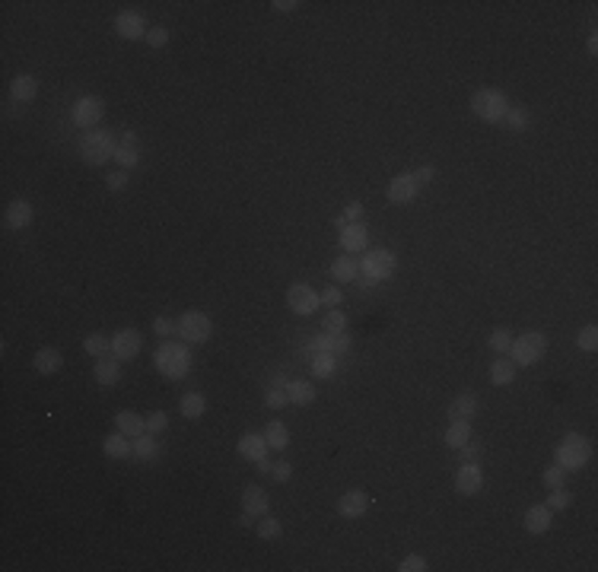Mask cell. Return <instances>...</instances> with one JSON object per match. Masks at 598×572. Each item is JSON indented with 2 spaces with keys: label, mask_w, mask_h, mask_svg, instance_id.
I'll use <instances>...</instances> for the list:
<instances>
[{
  "label": "cell",
  "mask_w": 598,
  "mask_h": 572,
  "mask_svg": "<svg viewBox=\"0 0 598 572\" xmlns=\"http://www.w3.org/2000/svg\"><path fill=\"white\" fill-rule=\"evenodd\" d=\"M93 375H95V381H99L102 388H112L115 381L121 379V359H115V356H99V359H95Z\"/></svg>",
  "instance_id": "d6986e66"
},
{
  "label": "cell",
  "mask_w": 598,
  "mask_h": 572,
  "mask_svg": "<svg viewBox=\"0 0 598 572\" xmlns=\"http://www.w3.org/2000/svg\"><path fill=\"white\" fill-rule=\"evenodd\" d=\"M35 372H42V375H54V372H61V366H64V356H61V350H54V347H42L35 353Z\"/></svg>",
  "instance_id": "cb8c5ba5"
},
{
  "label": "cell",
  "mask_w": 598,
  "mask_h": 572,
  "mask_svg": "<svg viewBox=\"0 0 598 572\" xmlns=\"http://www.w3.org/2000/svg\"><path fill=\"white\" fill-rule=\"evenodd\" d=\"M102 451L108 458H115V461H124V458L134 455V442H127L124 432H112V436L102 439Z\"/></svg>",
  "instance_id": "44dd1931"
},
{
  "label": "cell",
  "mask_w": 598,
  "mask_h": 572,
  "mask_svg": "<svg viewBox=\"0 0 598 572\" xmlns=\"http://www.w3.org/2000/svg\"><path fill=\"white\" fill-rule=\"evenodd\" d=\"M318 299H322L324 309H337V305H341V299H344V292L337 290V286H328V290H324Z\"/></svg>",
  "instance_id": "f907efd6"
},
{
  "label": "cell",
  "mask_w": 598,
  "mask_h": 572,
  "mask_svg": "<svg viewBox=\"0 0 598 572\" xmlns=\"http://www.w3.org/2000/svg\"><path fill=\"white\" fill-rule=\"evenodd\" d=\"M350 350V337L347 334H331V353H347Z\"/></svg>",
  "instance_id": "db71d44e"
},
{
  "label": "cell",
  "mask_w": 598,
  "mask_h": 572,
  "mask_svg": "<svg viewBox=\"0 0 598 572\" xmlns=\"http://www.w3.org/2000/svg\"><path fill=\"white\" fill-rule=\"evenodd\" d=\"M585 48H589V54H598V38L592 35V38H589V44H585Z\"/></svg>",
  "instance_id": "680465c9"
},
{
  "label": "cell",
  "mask_w": 598,
  "mask_h": 572,
  "mask_svg": "<svg viewBox=\"0 0 598 572\" xmlns=\"http://www.w3.org/2000/svg\"><path fill=\"white\" fill-rule=\"evenodd\" d=\"M102 114H105V105H102L99 95H83V99H76V105H74V121H76L80 127L93 131V127L102 121Z\"/></svg>",
  "instance_id": "9c48e42d"
},
{
  "label": "cell",
  "mask_w": 598,
  "mask_h": 572,
  "mask_svg": "<svg viewBox=\"0 0 598 572\" xmlns=\"http://www.w3.org/2000/svg\"><path fill=\"white\" fill-rule=\"evenodd\" d=\"M477 461H481V445L464 442L462 448H458V464H477Z\"/></svg>",
  "instance_id": "ee69618b"
},
{
  "label": "cell",
  "mask_w": 598,
  "mask_h": 572,
  "mask_svg": "<svg viewBox=\"0 0 598 572\" xmlns=\"http://www.w3.org/2000/svg\"><path fill=\"white\" fill-rule=\"evenodd\" d=\"M83 350H86L89 356H108L112 353V340H105L102 334H89L86 340H83Z\"/></svg>",
  "instance_id": "d590c367"
},
{
  "label": "cell",
  "mask_w": 598,
  "mask_h": 572,
  "mask_svg": "<svg viewBox=\"0 0 598 572\" xmlns=\"http://www.w3.org/2000/svg\"><path fill=\"white\" fill-rule=\"evenodd\" d=\"M366 245H369V232H366V226H363V222H347V226L341 229V248H344V254H356V251H363Z\"/></svg>",
  "instance_id": "2e32d148"
},
{
  "label": "cell",
  "mask_w": 598,
  "mask_h": 572,
  "mask_svg": "<svg viewBox=\"0 0 598 572\" xmlns=\"http://www.w3.org/2000/svg\"><path fill=\"white\" fill-rule=\"evenodd\" d=\"M570 502H573V496L560 487V489H551V496H547L544 506L551 508V512H563V508H570Z\"/></svg>",
  "instance_id": "f35d334b"
},
{
  "label": "cell",
  "mask_w": 598,
  "mask_h": 572,
  "mask_svg": "<svg viewBox=\"0 0 598 572\" xmlns=\"http://www.w3.org/2000/svg\"><path fill=\"white\" fill-rule=\"evenodd\" d=\"M280 534H283V525H280L274 515H264V518L258 521V537L261 540H277Z\"/></svg>",
  "instance_id": "8d00e7d4"
},
{
  "label": "cell",
  "mask_w": 598,
  "mask_h": 572,
  "mask_svg": "<svg viewBox=\"0 0 598 572\" xmlns=\"http://www.w3.org/2000/svg\"><path fill=\"white\" fill-rule=\"evenodd\" d=\"M140 350H143V337H140V330L124 328V330H118V334L112 337V356H115V359L127 362V359H134Z\"/></svg>",
  "instance_id": "30bf717a"
},
{
  "label": "cell",
  "mask_w": 598,
  "mask_h": 572,
  "mask_svg": "<svg viewBox=\"0 0 598 572\" xmlns=\"http://www.w3.org/2000/svg\"><path fill=\"white\" fill-rule=\"evenodd\" d=\"M32 222V203L29 201H10L4 210V226L6 229H25Z\"/></svg>",
  "instance_id": "ac0fdd59"
},
{
  "label": "cell",
  "mask_w": 598,
  "mask_h": 572,
  "mask_svg": "<svg viewBox=\"0 0 598 572\" xmlns=\"http://www.w3.org/2000/svg\"><path fill=\"white\" fill-rule=\"evenodd\" d=\"M455 489L462 496H477L483 489V474L477 464H462L455 474Z\"/></svg>",
  "instance_id": "7c38bea8"
},
{
  "label": "cell",
  "mask_w": 598,
  "mask_h": 572,
  "mask_svg": "<svg viewBox=\"0 0 598 572\" xmlns=\"http://www.w3.org/2000/svg\"><path fill=\"white\" fill-rule=\"evenodd\" d=\"M264 439H267V448L283 451L286 442H290V429H286V423H280V419H271V423L264 426Z\"/></svg>",
  "instance_id": "f1b7e54d"
},
{
  "label": "cell",
  "mask_w": 598,
  "mask_h": 572,
  "mask_svg": "<svg viewBox=\"0 0 598 572\" xmlns=\"http://www.w3.org/2000/svg\"><path fill=\"white\" fill-rule=\"evenodd\" d=\"M464 442H471V419H452L449 429H445V445L462 448Z\"/></svg>",
  "instance_id": "83f0119b"
},
{
  "label": "cell",
  "mask_w": 598,
  "mask_h": 572,
  "mask_svg": "<svg viewBox=\"0 0 598 572\" xmlns=\"http://www.w3.org/2000/svg\"><path fill=\"white\" fill-rule=\"evenodd\" d=\"M115 29H118V35L121 38H127V42H137V38H146V19L140 16V13H134V10H124V13H118L115 16Z\"/></svg>",
  "instance_id": "8fae6325"
},
{
  "label": "cell",
  "mask_w": 598,
  "mask_h": 572,
  "mask_svg": "<svg viewBox=\"0 0 598 572\" xmlns=\"http://www.w3.org/2000/svg\"><path fill=\"white\" fill-rule=\"evenodd\" d=\"M165 426H169V413L165 410H153L150 417H146V432H153V436L165 432Z\"/></svg>",
  "instance_id": "b9f144b4"
},
{
  "label": "cell",
  "mask_w": 598,
  "mask_h": 572,
  "mask_svg": "<svg viewBox=\"0 0 598 572\" xmlns=\"http://www.w3.org/2000/svg\"><path fill=\"white\" fill-rule=\"evenodd\" d=\"M334 372V353L322 350V353H312V375L315 379H328Z\"/></svg>",
  "instance_id": "836d02e7"
},
{
  "label": "cell",
  "mask_w": 598,
  "mask_h": 572,
  "mask_svg": "<svg viewBox=\"0 0 598 572\" xmlns=\"http://www.w3.org/2000/svg\"><path fill=\"white\" fill-rule=\"evenodd\" d=\"M156 369L165 379H182V375H188V369H191L188 347H182V343H163V347L156 350Z\"/></svg>",
  "instance_id": "6da1fadb"
},
{
  "label": "cell",
  "mask_w": 598,
  "mask_h": 572,
  "mask_svg": "<svg viewBox=\"0 0 598 572\" xmlns=\"http://www.w3.org/2000/svg\"><path fill=\"white\" fill-rule=\"evenodd\" d=\"M254 464H258V470H261V474H271V467H274V464L267 461V458H261V461H254Z\"/></svg>",
  "instance_id": "6f0895ef"
},
{
  "label": "cell",
  "mask_w": 598,
  "mask_h": 572,
  "mask_svg": "<svg viewBox=\"0 0 598 572\" xmlns=\"http://www.w3.org/2000/svg\"><path fill=\"white\" fill-rule=\"evenodd\" d=\"M134 455L140 458V461H153V458L159 455L156 448V439H153V432H143V436L134 439Z\"/></svg>",
  "instance_id": "d6a6232c"
},
{
  "label": "cell",
  "mask_w": 598,
  "mask_h": 572,
  "mask_svg": "<svg viewBox=\"0 0 598 572\" xmlns=\"http://www.w3.org/2000/svg\"><path fill=\"white\" fill-rule=\"evenodd\" d=\"M153 330H156L159 337H169V334H175V330H178V324L172 321V318H156V321H153Z\"/></svg>",
  "instance_id": "816d5d0a"
},
{
  "label": "cell",
  "mask_w": 598,
  "mask_h": 572,
  "mask_svg": "<svg viewBox=\"0 0 598 572\" xmlns=\"http://www.w3.org/2000/svg\"><path fill=\"white\" fill-rule=\"evenodd\" d=\"M178 410H182L184 419H201L204 410H207V400H204V394L188 391V394L182 398V404H178Z\"/></svg>",
  "instance_id": "4dcf8cb0"
},
{
  "label": "cell",
  "mask_w": 598,
  "mask_h": 572,
  "mask_svg": "<svg viewBox=\"0 0 598 572\" xmlns=\"http://www.w3.org/2000/svg\"><path fill=\"white\" fill-rule=\"evenodd\" d=\"M515 379V362L512 359H506V356H500L496 362H490V381L493 385H509V381Z\"/></svg>",
  "instance_id": "1f68e13d"
},
{
  "label": "cell",
  "mask_w": 598,
  "mask_h": 572,
  "mask_svg": "<svg viewBox=\"0 0 598 572\" xmlns=\"http://www.w3.org/2000/svg\"><path fill=\"white\" fill-rule=\"evenodd\" d=\"M557 461L563 470L585 467V461H589V445H585V439L576 436V432H570V436L563 439V445L557 448Z\"/></svg>",
  "instance_id": "8992f818"
},
{
  "label": "cell",
  "mask_w": 598,
  "mask_h": 572,
  "mask_svg": "<svg viewBox=\"0 0 598 572\" xmlns=\"http://www.w3.org/2000/svg\"><path fill=\"white\" fill-rule=\"evenodd\" d=\"M551 521H553V512L547 506H532L525 512V531L528 534H547L551 531Z\"/></svg>",
  "instance_id": "ffe728a7"
},
{
  "label": "cell",
  "mask_w": 598,
  "mask_h": 572,
  "mask_svg": "<svg viewBox=\"0 0 598 572\" xmlns=\"http://www.w3.org/2000/svg\"><path fill=\"white\" fill-rule=\"evenodd\" d=\"M267 508H271V499L261 487H245L242 489V512L252 515V518H264Z\"/></svg>",
  "instance_id": "5bb4252c"
},
{
  "label": "cell",
  "mask_w": 598,
  "mask_h": 572,
  "mask_svg": "<svg viewBox=\"0 0 598 572\" xmlns=\"http://www.w3.org/2000/svg\"><path fill=\"white\" fill-rule=\"evenodd\" d=\"M286 398H290V404L305 407L315 400V388H312V381H286Z\"/></svg>",
  "instance_id": "f546056e"
},
{
  "label": "cell",
  "mask_w": 598,
  "mask_h": 572,
  "mask_svg": "<svg viewBox=\"0 0 598 572\" xmlns=\"http://www.w3.org/2000/svg\"><path fill=\"white\" fill-rule=\"evenodd\" d=\"M471 108H474L477 118H483V121H490V124H496V121L506 118L509 99L500 93V89H477V93L471 95Z\"/></svg>",
  "instance_id": "7a4b0ae2"
},
{
  "label": "cell",
  "mask_w": 598,
  "mask_h": 572,
  "mask_svg": "<svg viewBox=\"0 0 598 572\" xmlns=\"http://www.w3.org/2000/svg\"><path fill=\"white\" fill-rule=\"evenodd\" d=\"M271 477H274V483H290V477H293V464H290V461H274Z\"/></svg>",
  "instance_id": "c3c4849f"
},
{
  "label": "cell",
  "mask_w": 598,
  "mask_h": 572,
  "mask_svg": "<svg viewBox=\"0 0 598 572\" xmlns=\"http://www.w3.org/2000/svg\"><path fill=\"white\" fill-rule=\"evenodd\" d=\"M105 184H108V191H115V194H118V191H124L127 188V169L112 172V175L105 178Z\"/></svg>",
  "instance_id": "681fc988"
},
{
  "label": "cell",
  "mask_w": 598,
  "mask_h": 572,
  "mask_svg": "<svg viewBox=\"0 0 598 572\" xmlns=\"http://www.w3.org/2000/svg\"><path fill=\"white\" fill-rule=\"evenodd\" d=\"M503 121H506V124L512 127V131H522V127H528V121H532V114H528L525 108H509V112H506V118H503Z\"/></svg>",
  "instance_id": "60d3db41"
},
{
  "label": "cell",
  "mask_w": 598,
  "mask_h": 572,
  "mask_svg": "<svg viewBox=\"0 0 598 572\" xmlns=\"http://www.w3.org/2000/svg\"><path fill=\"white\" fill-rule=\"evenodd\" d=\"M286 305H290V311H296V315H312V311L322 305V299H318V292L312 290V286L293 283L290 290H286Z\"/></svg>",
  "instance_id": "ba28073f"
},
{
  "label": "cell",
  "mask_w": 598,
  "mask_h": 572,
  "mask_svg": "<svg viewBox=\"0 0 598 572\" xmlns=\"http://www.w3.org/2000/svg\"><path fill=\"white\" fill-rule=\"evenodd\" d=\"M360 216H363V203L360 201H350L347 207H344V220H347V222H360Z\"/></svg>",
  "instance_id": "11a10c76"
},
{
  "label": "cell",
  "mask_w": 598,
  "mask_h": 572,
  "mask_svg": "<svg viewBox=\"0 0 598 572\" xmlns=\"http://www.w3.org/2000/svg\"><path fill=\"white\" fill-rule=\"evenodd\" d=\"M414 197H417V181H414L411 172L394 175L392 181H388V201L392 203H411Z\"/></svg>",
  "instance_id": "9a60e30c"
},
{
  "label": "cell",
  "mask_w": 598,
  "mask_h": 572,
  "mask_svg": "<svg viewBox=\"0 0 598 572\" xmlns=\"http://www.w3.org/2000/svg\"><path fill=\"white\" fill-rule=\"evenodd\" d=\"M115 159H118L121 169H131V165L140 162V140L134 137V131L121 133V143H118V150H115Z\"/></svg>",
  "instance_id": "e0dca14e"
},
{
  "label": "cell",
  "mask_w": 598,
  "mask_h": 572,
  "mask_svg": "<svg viewBox=\"0 0 598 572\" xmlns=\"http://www.w3.org/2000/svg\"><path fill=\"white\" fill-rule=\"evenodd\" d=\"M509 353H512L509 359H512L515 366H534V362L547 353V337L541 334V330H525L519 340H512Z\"/></svg>",
  "instance_id": "3957f363"
},
{
  "label": "cell",
  "mask_w": 598,
  "mask_h": 572,
  "mask_svg": "<svg viewBox=\"0 0 598 572\" xmlns=\"http://www.w3.org/2000/svg\"><path fill=\"white\" fill-rule=\"evenodd\" d=\"M411 175H414V181H417V188H420V184H430L433 178H436V169H433V165H420V169L411 172Z\"/></svg>",
  "instance_id": "f5cc1de1"
},
{
  "label": "cell",
  "mask_w": 598,
  "mask_h": 572,
  "mask_svg": "<svg viewBox=\"0 0 598 572\" xmlns=\"http://www.w3.org/2000/svg\"><path fill=\"white\" fill-rule=\"evenodd\" d=\"M146 44H150V48H165V44H169V29L153 25V29L146 32Z\"/></svg>",
  "instance_id": "f6af8a7d"
},
{
  "label": "cell",
  "mask_w": 598,
  "mask_h": 572,
  "mask_svg": "<svg viewBox=\"0 0 598 572\" xmlns=\"http://www.w3.org/2000/svg\"><path fill=\"white\" fill-rule=\"evenodd\" d=\"M239 455L248 458V461H261V458H267V439L254 436V432H245V436L239 439Z\"/></svg>",
  "instance_id": "d4e9b609"
},
{
  "label": "cell",
  "mask_w": 598,
  "mask_h": 572,
  "mask_svg": "<svg viewBox=\"0 0 598 572\" xmlns=\"http://www.w3.org/2000/svg\"><path fill=\"white\" fill-rule=\"evenodd\" d=\"M366 508H369V496L363 489H347L337 499V515H344V518H360V515H366Z\"/></svg>",
  "instance_id": "4fadbf2b"
},
{
  "label": "cell",
  "mask_w": 598,
  "mask_h": 572,
  "mask_svg": "<svg viewBox=\"0 0 598 572\" xmlns=\"http://www.w3.org/2000/svg\"><path fill=\"white\" fill-rule=\"evenodd\" d=\"M487 343H490V350H496L500 356H506L509 347H512V334H509L506 328H496V330H490Z\"/></svg>",
  "instance_id": "e575fe53"
},
{
  "label": "cell",
  "mask_w": 598,
  "mask_h": 572,
  "mask_svg": "<svg viewBox=\"0 0 598 572\" xmlns=\"http://www.w3.org/2000/svg\"><path fill=\"white\" fill-rule=\"evenodd\" d=\"M210 330H213V324H210V318L204 315V311H184L182 321H178V337H184L188 343H207L210 340Z\"/></svg>",
  "instance_id": "52a82bcc"
},
{
  "label": "cell",
  "mask_w": 598,
  "mask_h": 572,
  "mask_svg": "<svg viewBox=\"0 0 598 572\" xmlns=\"http://www.w3.org/2000/svg\"><path fill=\"white\" fill-rule=\"evenodd\" d=\"M331 277H334L337 283H353V280L360 277V264H356L350 254H341V258L331 261Z\"/></svg>",
  "instance_id": "484cf974"
},
{
  "label": "cell",
  "mask_w": 598,
  "mask_h": 572,
  "mask_svg": "<svg viewBox=\"0 0 598 572\" xmlns=\"http://www.w3.org/2000/svg\"><path fill=\"white\" fill-rule=\"evenodd\" d=\"M115 426H118V432H124L127 439H137V436H143V432H146V419L140 417V413H134V410L115 413Z\"/></svg>",
  "instance_id": "7402d4cb"
},
{
  "label": "cell",
  "mask_w": 598,
  "mask_h": 572,
  "mask_svg": "<svg viewBox=\"0 0 598 572\" xmlns=\"http://www.w3.org/2000/svg\"><path fill=\"white\" fill-rule=\"evenodd\" d=\"M576 343H579V350H595L598 347V328L595 324H585L582 330H579V337H576Z\"/></svg>",
  "instance_id": "ab89813d"
},
{
  "label": "cell",
  "mask_w": 598,
  "mask_h": 572,
  "mask_svg": "<svg viewBox=\"0 0 598 572\" xmlns=\"http://www.w3.org/2000/svg\"><path fill=\"white\" fill-rule=\"evenodd\" d=\"M115 150H118V146L112 143V133L108 131H89V133H83V140H80V153L89 165H102L105 159L115 156Z\"/></svg>",
  "instance_id": "5b68a950"
},
{
  "label": "cell",
  "mask_w": 598,
  "mask_h": 572,
  "mask_svg": "<svg viewBox=\"0 0 598 572\" xmlns=\"http://www.w3.org/2000/svg\"><path fill=\"white\" fill-rule=\"evenodd\" d=\"M10 93H13V99H16V102H32V99L38 95V83H35V76L19 73L16 80L10 83Z\"/></svg>",
  "instance_id": "4316f807"
},
{
  "label": "cell",
  "mask_w": 598,
  "mask_h": 572,
  "mask_svg": "<svg viewBox=\"0 0 598 572\" xmlns=\"http://www.w3.org/2000/svg\"><path fill=\"white\" fill-rule=\"evenodd\" d=\"M360 267H363V286H373V283H379V280H388L394 273V267H398V261H394V254L388 251V248H375V251H369L366 258L360 261Z\"/></svg>",
  "instance_id": "277c9868"
},
{
  "label": "cell",
  "mask_w": 598,
  "mask_h": 572,
  "mask_svg": "<svg viewBox=\"0 0 598 572\" xmlns=\"http://www.w3.org/2000/svg\"><path fill=\"white\" fill-rule=\"evenodd\" d=\"M264 404L271 407V410H280L283 404H290V398H286V388H267Z\"/></svg>",
  "instance_id": "7bdbcfd3"
},
{
  "label": "cell",
  "mask_w": 598,
  "mask_h": 572,
  "mask_svg": "<svg viewBox=\"0 0 598 572\" xmlns=\"http://www.w3.org/2000/svg\"><path fill=\"white\" fill-rule=\"evenodd\" d=\"M477 398L471 391H462L458 398H452V404H449V419H474V413H477Z\"/></svg>",
  "instance_id": "603a6c76"
},
{
  "label": "cell",
  "mask_w": 598,
  "mask_h": 572,
  "mask_svg": "<svg viewBox=\"0 0 598 572\" xmlns=\"http://www.w3.org/2000/svg\"><path fill=\"white\" fill-rule=\"evenodd\" d=\"M566 483V470L563 467H547L544 470V487L547 489H560Z\"/></svg>",
  "instance_id": "bcb514c9"
},
{
  "label": "cell",
  "mask_w": 598,
  "mask_h": 572,
  "mask_svg": "<svg viewBox=\"0 0 598 572\" xmlns=\"http://www.w3.org/2000/svg\"><path fill=\"white\" fill-rule=\"evenodd\" d=\"M398 572H426V559L420 556V553H411V556L401 559Z\"/></svg>",
  "instance_id": "7dc6e473"
},
{
  "label": "cell",
  "mask_w": 598,
  "mask_h": 572,
  "mask_svg": "<svg viewBox=\"0 0 598 572\" xmlns=\"http://www.w3.org/2000/svg\"><path fill=\"white\" fill-rule=\"evenodd\" d=\"M324 334H344L347 330V315L344 311H324Z\"/></svg>",
  "instance_id": "74e56055"
},
{
  "label": "cell",
  "mask_w": 598,
  "mask_h": 572,
  "mask_svg": "<svg viewBox=\"0 0 598 572\" xmlns=\"http://www.w3.org/2000/svg\"><path fill=\"white\" fill-rule=\"evenodd\" d=\"M271 6H274L277 13H290V10H296V6H299V0H274Z\"/></svg>",
  "instance_id": "9f6ffc18"
}]
</instances>
